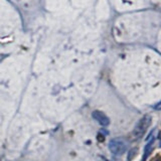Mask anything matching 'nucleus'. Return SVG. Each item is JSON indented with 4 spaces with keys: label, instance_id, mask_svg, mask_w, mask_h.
<instances>
[{
    "label": "nucleus",
    "instance_id": "nucleus-1",
    "mask_svg": "<svg viewBox=\"0 0 161 161\" xmlns=\"http://www.w3.org/2000/svg\"><path fill=\"white\" fill-rule=\"evenodd\" d=\"M151 121H152V119H151L150 115H145L144 117H142L139 120V122L136 124L135 128L133 130V135H134L135 138L143 137L145 132L149 128V126L151 124Z\"/></svg>",
    "mask_w": 161,
    "mask_h": 161
},
{
    "label": "nucleus",
    "instance_id": "nucleus-2",
    "mask_svg": "<svg viewBox=\"0 0 161 161\" xmlns=\"http://www.w3.org/2000/svg\"><path fill=\"white\" fill-rule=\"evenodd\" d=\"M109 149L110 151L115 155H122L127 150V144L121 138H115L112 139L109 143Z\"/></svg>",
    "mask_w": 161,
    "mask_h": 161
},
{
    "label": "nucleus",
    "instance_id": "nucleus-3",
    "mask_svg": "<svg viewBox=\"0 0 161 161\" xmlns=\"http://www.w3.org/2000/svg\"><path fill=\"white\" fill-rule=\"evenodd\" d=\"M92 116L93 118L97 121V122L102 125V126H108L110 124V120L109 118L107 117V115H105L103 112H101V111H94L92 113Z\"/></svg>",
    "mask_w": 161,
    "mask_h": 161
},
{
    "label": "nucleus",
    "instance_id": "nucleus-4",
    "mask_svg": "<svg viewBox=\"0 0 161 161\" xmlns=\"http://www.w3.org/2000/svg\"><path fill=\"white\" fill-rule=\"evenodd\" d=\"M153 144H154V137L150 136L148 142H147V144H146L145 148H144V154H143V157H142V161H146V159L148 158V156L151 154V152H152Z\"/></svg>",
    "mask_w": 161,
    "mask_h": 161
},
{
    "label": "nucleus",
    "instance_id": "nucleus-5",
    "mask_svg": "<svg viewBox=\"0 0 161 161\" xmlns=\"http://www.w3.org/2000/svg\"><path fill=\"white\" fill-rule=\"evenodd\" d=\"M97 139L100 141V142H103V141L105 140V136L103 135V134H98V136H97Z\"/></svg>",
    "mask_w": 161,
    "mask_h": 161
},
{
    "label": "nucleus",
    "instance_id": "nucleus-6",
    "mask_svg": "<svg viewBox=\"0 0 161 161\" xmlns=\"http://www.w3.org/2000/svg\"><path fill=\"white\" fill-rule=\"evenodd\" d=\"M135 153V149H132L131 150V154L128 155V160H131V159H133V155Z\"/></svg>",
    "mask_w": 161,
    "mask_h": 161
},
{
    "label": "nucleus",
    "instance_id": "nucleus-7",
    "mask_svg": "<svg viewBox=\"0 0 161 161\" xmlns=\"http://www.w3.org/2000/svg\"><path fill=\"white\" fill-rule=\"evenodd\" d=\"M154 109H155L156 111H160V110H161V101H160V102H159L157 105H155V106H154Z\"/></svg>",
    "mask_w": 161,
    "mask_h": 161
},
{
    "label": "nucleus",
    "instance_id": "nucleus-8",
    "mask_svg": "<svg viewBox=\"0 0 161 161\" xmlns=\"http://www.w3.org/2000/svg\"><path fill=\"white\" fill-rule=\"evenodd\" d=\"M159 146H160V147H161V141H160V144H159Z\"/></svg>",
    "mask_w": 161,
    "mask_h": 161
}]
</instances>
